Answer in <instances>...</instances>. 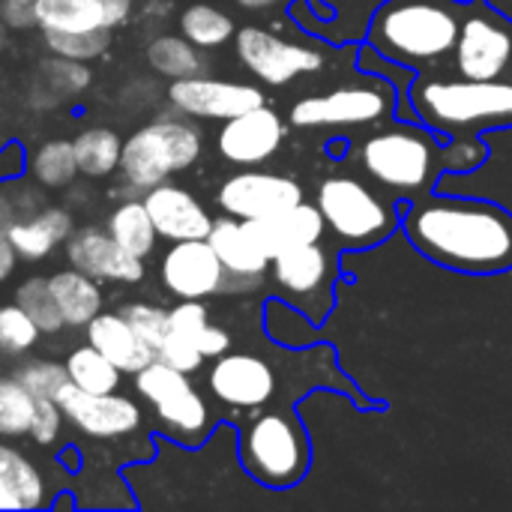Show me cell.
I'll return each mask as SVG.
<instances>
[{"label":"cell","mask_w":512,"mask_h":512,"mask_svg":"<svg viewBox=\"0 0 512 512\" xmlns=\"http://www.w3.org/2000/svg\"><path fill=\"white\" fill-rule=\"evenodd\" d=\"M207 243L213 246L228 279H234V282L249 285V282H258L270 270V258L258 249V243L246 231L243 219H234L228 213L222 219H213Z\"/></svg>","instance_id":"7402d4cb"},{"label":"cell","mask_w":512,"mask_h":512,"mask_svg":"<svg viewBox=\"0 0 512 512\" xmlns=\"http://www.w3.org/2000/svg\"><path fill=\"white\" fill-rule=\"evenodd\" d=\"M159 279L180 300H207L228 288V273L207 237L177 240L159 264Z\"/></svg>","instance_id":"2e32d148"},{"label":"cell","mask_w":512,"mask_h":512,"mask_svg":"<svg viewBox=\"0 0 512 512\" xmlns=\"http://www.w3.org/2000/svg\"><path fill=\"white\" fill-rule=\"evenodd\" d=\"M315 204L327 231L345 249H369L384 243L402 222L366 180L351 174H333L318 186Z\"/></svg>","instance_id":"8992f818"},{"label":"cell","mask_w":512,"mask_h":512,"mask_svg":"<svg viewBox=\"0 0 512 512\" xmlns=\"http://www.w3.org/2000/svg\"><path fill=\"white\" fill-rule=\"evenodd\" d=\"M36 411V396L27 393L15 378L0 381V438H24L30 435Z\"/></svg>","instance_id":"8d00e7d4"},{"label":"cell","mask_w":512,"mask_h":512,"mask_svg":"<svg viewBox=\"0 0 512 512\" xmlns=\"http://www.w3.org/2000/svg\"><path fill=\"white\" fill-rule=\"evenodd\" d=\"M30 177L42 189H66L78 177V162H75V147L72 141L54 138L45 141L33 150L30 156Z\"/></svg>","instance_id":"1f68e13d"},{"label":"cell","mask_w":512,"mask_h":512,"mask_svg":"<svg viewBox=\"0 0 512 512\" xmlns=\"http://www.w3.org/2000/svg\"><path fill=\"white\" fill-rule=\"evenodd\" d=\"M6 42H9V27H6V24L0 21V51L6 48Z\"/></svg>","instance_id":"f5cc1de1"},{"label":"cell","mask_w":512,"mask_h":512,"mask_svg":"<svg viewBox=\"0 0 512 512\" xmlns=\"http://www.w3.org/2000/svg\"><path fill=\"white\" fill-rule=\"evenodd\" d=\"M66 375L75 387L87 390V393H114L120 387L123 372L102 354L96 351L90 342L78 345L69 357H66Z\"/></svg>","instance_id":"4dcf8cb0"},{"label":"cell","mask_w":512,"mask_h":512,"mask_svg":"<svg viewBox=\"0 0 512 512\" xmlns=\"http://www.w3.org/2000/svg\"><path fill=\"white\" fill-rule=\"evenodd\" d=\"M0 510H21L18 498H15L12 492H6L3 486H0Z\"/></svg>","instance_id":"f907efd6"},{"label":"cell","mask_w":512,"mask_h":512,"mask_svg":"<svg viewBox=\"0 0 512 512\" xmlns=\"http://www.w3.org/2000/svg\"><path fill=\"white\" fill-rule=\"evenodd\" d=\"M36 24L39 30H60V33L117 27L105 0H36Z\"/></svg>","instance_id":"484cf974"},{"label":"cell","mask_w":512,"mask_h":512,"mask_svg":"<svg viewBox=\"0 0 512 512\" xmlns=\"http://www.w3.org/2000/svg\"><path fill=\"white\" fill-rule=\"evenodd\" d=\"M354 153L366 177L396 195H426L444 162L435 132L408 123H393L366 135Z\"/></svg>","instance_id":"277c9868"},{"label":"cell","mask_w":512,"mask_h":512,"mask_svg":"<svg viewBox=\"0 0 512 512\" xmlns=\"http://www.w3.org/2000/svg\"><path fill=\"white\" fill-rule=\"evenodd\" d=\"M168 9H171V0H162V3L159 0H147V9L144 12L147 15H168Z\"/></svg>","instance_id":"681fc988"},{"label":"cell","mask_w":512,"mask_h":512,"mask_svg":"<svg viewBox=\"0 0 512 512\" xmlns=\"http://www.w3.org/2000/svg\"><path fill=\"white\" fill-rule=\"evenodd\" d=\"M180 33L198 48H219L237 30H234V18L228 12H222L210 3H192L180 15Z\"/></svg>","instance_id":"836d02e7"},{"label":"cell","mask_w":512,"mask_h":512,"mask_svg":"<svg viewBox=\"0 0 512 512\" xmlns=\"http://www.w3.org/2000/svg\"><path fill=\"white\" fill-rule=\"evenodd\" d=\"M168 102L177 114L201 117V120H231L249 108L264 105V90L255 84L240 81H219V78H177L168 87Z\"/></svg>","instance_id":"9a60e30c"},{"label":"cell","mask_w":512,"mask_h":512,"mask_svg":"<svg viewBox=\"0 0 512 512\" xmlns=\"http://www.w3.org/2000/svg\"><path fill=\"white\" fill-rule=\"evenodd\" d=\"M57 405L63 408V417L84 432L87 438H126L141 426V408L135 399L114 393H87L81 387H75L72 381H66L57 390Z\"/></svg>","instance_id":"4fadbf2b"},{"label":"cell","mask_w":512,"mask_h":512,"mask_svg":"<svg viewBox=\"0 0 512 512\" xmlns=\"http://www.w3.org/2000/svg\"><path fill=\"white\" fill-rule=\"evenodd\" d=\"M243 225L270 261L291 246L318 243L327 231L324 216H321L318 204H312V201H300V204H294L276 216H267V219H243Z\"/></svg>","instance_id":"44dd1931"},{"label":"cell","mask_w":512,"mask_h":512,"mask_svg":"<svg viewBox=\"0 0 512 512\" xmlns=\"http://www.w3.org/2000/svg\"><path fill=\"white\" fill-rule=\"evenodd\" d=\"M108 234L135 258H150L159 240V231L150 219V210L144 204V198H126L123 204L114 207V213L108 216Z\"/></svg>","instance_id":"4316f807"},{"label":"cell","mask_w":512,"mask_h":512,"mask_svg":"<svg viewBox=\"0 0 512 512\" xmlns=\"http://www.w3.org/2000/svg\"><path fill=\"white\" fill-rule=\"evenodd\" d=\"M27 393H33L36 399H54L57 390L69 381L66 366L54 363V360H27L15 369L12 375Z\"/></svg>","instance_id":"f35d334b"},{"label":"cell","mask_w":512,"mask_h":512,"mask_svg":"<svg viewBox=\"0 0 512 512\" xmlns=\"http://www.w3.org/2000/svg\"><path fill=\"white\" fill-rule=\"evenodd\" d=\"M465 9L459 0H387L369 24V45L390 63L432 69L453 57Z\"/></svg>","instance_id":"7a4b0ae2"},{"label":"cell","mask_w":512,"mask_h":512,"mask_svg":"<svg viewBox=\"0 0 512 512\" xmlns=\"http://www.w3.org/2000/svg\"><path fill=\"white\" fill-rule=\"evenodd\" d=\"M402 231L420 255L465 276H498L512 267V213L486 198L417 195Z\"/></svg>","instance_id":"6da1fadb"},{"label":"cell","mask_w":512,"mask_h":512,"mask_svg":"<svg viewBox=\"0 0 512 512\" xmlns=\"http://www.w3.org/2000/svg\"><path fill=\"white\" fill-rule=\"evenodd\" d=\"M156 360H162V363H168V366H174V369H180V372L192 375V372H198V369H201L204 354L198 351V345H195L192 339H186V336H180V333L168 330V336H165V339H162V345L156 348Z\"/></svg>","instance_id":"60d3db41"},{"label":"cell","mask_w":512,"mask_h":512,"mask_svg":"<svg viewBox=\"0 0 512 512\" xmlns=\"http://www.w3.org/2000/svg\"><path fill=\"white\" fill-rule=\"evenodd\" d=\"M90 84V72L87 63L69 60V57H51L39 66V78L33 87V105L36 108H57L63 99L78 96L81 90H87Z\"/></svg>","instance_id":"83f0119b"},{"label":"cell","mask_w":512,"mask_h":512,"mask_svg":"<svg viewBox=\"0 0 512 512\" xmlns=\"http://www.w3.org/2000/svg\"><path fill=\"white\" fill-rule=\"evenodd\" d=\"M216 201L234 219H267L306 201V192L294 177L249 168V171L228 177Z\"/></svg>","instance_id":"5bb4252c"},{"label":"cell","mask_w":512,"mask_h":512,"mask_svg":"<svg viewBox=\"0 0 512 512\" xmlns=\"http://www.w3.org/2000/svg\"><path fill=\"white\" fill-rule=\"evenodd\" d=\"M288 135L285 120L264 102L258 108H249L231 120H222L216 147L222 153V159L234 162V165H261L267 159L276 156V150L282 147Z\"/></svg>","instance_id":"e0dca14e"},{"label":"cell","mask_w":512,"mask_h":512,"mask_svg":"<svg viewBox=\"0 0 512 512\" xmlns=\"http://www.w3.org/2000/svg\"><path fill=\"white\" fill-rule=\"evenodd\" d=\"M510 81H512V66H510Z\"/></svg>","instance_id":"db71d44e"},{"label":"cell","mask_w":512,"mask_h":512,"mask_svg":"<svg viewBox=\"0 0 512 512\" xmlns=\"http://www.w3.org/2000/svg\"><path fill=\"white\" fill-rule=\"evenodd\" d=\"M15 219H18L15 204L9 201L6 192H0V282H6L15 273V264H18V252L12 249V240H9V228H12Z\"/></svg>","instance_id":"ee69618b"},{"label":"cell","mask_w":512,"mask_h":512,"mask_svg":"<svg viewBox=\"0 0 512 512\" xmlns=\"http://www.w3.org/2000/svg\"><path fill=\"white\" fill-rule=\"evenodd\" d=\"M240 462L261 486L291 489L309 471V438L291 414H261L240 438Z\"/></svg>","instance_id":"52a82bcc"},{"label":"cell","mask_w":512,"mask_h":512,"mask_svg":"<svg viewBox=\"0 0 512 512\" xmlns=\"http://www.w3.org/2000/svg\"><path fill=\"white\" fill-rule=\"evenodd\" d=\"M240 63L264 84L285 87L300 75L318 72L324 66V51L276 36L267 27L246 24L234 33Z\"/></svg>","instance_id":"7c38bea8"},{"label":"cell","mask_w":512,"mask_h":512,"mask_svg":"<svg viewBox=\"0 0 512 512\" xmlns=\"http://www.w3.org/2000/svg\"><path fill=\"white\" fill-rule=\"evenodd\" d=\"M39 336H42V330L18 303L0 306V354L21 357L39 342Z\"/></svg>","instance_id":"74e56055"},{"label":"cell","mask_w":512,"mask_h":512,"mask_svg":"<svg viewBox=\"0 0 512 512\" xmlns=\"http://www.w3.org/2000/svg\"><path fill=\"white\" fill-rule=\"evenodd\" d=\"M63 408L57 405V399H36V411H33V426H30V438L42 447L54 444L60 438L63 429Z\"/></svg>","instance_id":"7bdbcfd3"},{"label":"cell","mask_w":512,"mask_h":512,"mask_svg":"<svg viewBox=\"0 0 512 512\" xmlns=\"http://www.w3.org/2000/svg\"><path fill=\"white\" fill-rule=\"evenodd\" d=\"M15 303L36 321V327H39L45 336L60 333V330L66 327V324H63V315H60V309H57V300H54V294H51V285H48V279H42V276L24 279V282L18 285V291H15Z\"/></svg>","instance_id":"e575fe53"},{"label":"cell","mask_w":512,"mask_h":512,"mask_svg":"<svg viewBox=\"0 0 512 512\" xmlns=\"http://www.w3.org/2000/svg\"><path fill=\"white\" fill-rule=\"evenodd\" d=\"M147 63L159 75H165L171 81L201 75V69H204V60L198 54V45H192L186 36H171V33L156 36L147 45Z\"/></svg>","instance_id":"d6a6232c"},{"label":"cell","mask_w":512,"mask_h":512,"mask_svg":"<svg viewBox=\"0 0 512 512\" xmlns=\"http://www.w3.org/2000/svg\"><path fill=\"white\" fill-rule=\"evenodd\" d=\"M453 66L462 78L477 81H495L510 72L512 27L486 0H477L465 9L453 48Z\"/></svg>","instance_id":"9c48e42d"},{"label":"cell","mask_w":512,"mask_h":512,"mask_svg":"<svg viewBox=\"0 0 512 512\" xmlns=\"http://www.w3.org/2000/svg\"><path fill=\"white\" fill-rule=\"evenodd\" d=\"M0 486L12 492L21 504V510H39L45 507V480L39 468L18 450L0 444Z\"/></svg>","instance_id":"f546056e"},{"label":"cell","mask_w":512,"mask_h":512,"mask_svg":"<svg viewBox=\"0 0 512 512\" xmlns=\"http://www.w3.org/2000/svg\"><path fill=\"white\" fill-rule=\"evenodd\" d=\"M417 120L435 135L468 138L512 126V81L477 78H420L411 84Z\"/></svg>","instance_id":"3957f363"},{"label":"cell","mask_w":512,"mask_h":512,"mask_svg":"<svg viewBox=\"0 0 512 512\" xmlns=\"http://www.w3.org/2000/svg\"><path fill=\"white\" fill-rule=\"evenodd\" d=\"M0 21L9 30H30L36 24V0H0Z\"/></svg>","instance_id":"f6af8a7d"},{"label":"cell","mask_w":512,"mask_h":512,"mask_svg":"<svg viewBox=\"0 0 512 512\" xmlns=\"http://www.w3.org/2000/svg\"><path fill=\"white\" fill-rule=\"evenodd\" d=\"M396 105L393 90L381 78H369L363 84H348L330 93L306 96L291 105L288 120L300 129L315 126H366L384 120Z\"/></svg>","instance_id":"30bf717a"},{"label":"cell","mask_w":512,"mask_h":512,"mask_svg":"<svg viewBox=\"0 0 512 512\" xmlns=\"http://www.w3.org/2000/svg\"><path fill=\"white\" fill-rule=\"evenodd\" d=\"M168 324H171L174 333H180V336L198 342V336H201V333L207 330V324H210V315H207L204 300H180V303L168 312Z\"/></svg>","instance_id":"b9f144b4"},{"label":"cell","mask_w":512,"mask_h":512,"mask_svg":"<svg viewBox=\"0 0 512 512\" xmlns=\"http://www.w3.org/2000/svg\"><path fill=\"white\" fill-rule=\"evenodd\" d=\"M48 285H51V294L57 300V309H60L66 327H87L102 312L105 297L93 276L72 267V270L54 273L48 279Z\"/></svg>","instance_id":"d4e9b609"},{"label":"cell","mask_w":512,"mask_h":512,"mask_svg":"<svg viewBox=\"0 0 512 512\" xmlns=\"http://www.w3.org/2000/svg\"><path fill=\"white\" fill-rule=\"evenodd\" d=\"M273 282L282 291V297L306 312L312 321H321L333 303V279H336V261L330 249L318 243L291 246L279 252L270 261Z\"/></svg>","instance_id":"8fae6325"},{"label":"cell","mask_w":512,"mask_h":512,"mask_svg":"<svg viewBox=\"0 0 512 512\" xmlns=\"http://www.w3.org/2000/svg\"><path fill=\"white\" fill-rule=\"evenodd\" d=\"M105 6L111 9L114 21H117V24H123V21L132 15V9H135V0H105Z\"/></svg>","instance_id":"c3c4849f"},{"label":"cell","mask_w":512,"mask_h":512,"mask_svg":"<svg viewBox=\"0 0 512 512\" xmlns=\"http://www.w3.org/2000/svg\"><path fill=\"white\" fill-rule=\"evenodd\" d=\"M75 234V219L66 207H42L30 216H18L9 228L12 249L21 261H42Z\"/></svg>","instance_id":"cb8c5ba5"},{"label":"cell","mask_w":512,"mask_h":512,"mask_svg":"<svg viewBox=\"0 0 512 512\" xmlns=\"http://www.w3.org/2000/svg\"><path fill=\"white\" fill-rule=\"evenodd\" d=\"M66 258L69 267L93 276L96 282H141L144 279V261L126 252L108 228H81L66 240Z\"/></svg>","instance_id":"ac0fdd59"},{"label":"cell","mask_w":512,"mask_h":512,"mask_svg":"<svg viewBox=\"0 0 512 512\" xmlns=\"http://www.w3.org/2000/svg\"><path fill=\"white\" fill-rule=\"evenodd\" d=\"M75 162H78V174L99 180L108 177L120 168V153H123V141L114 129L105 126H90L84 129L75 141Z\"/></svg>","instance_id":"f1b7e54d"},{"label":"cell","mask_w":512,"mask_h":512,"mask_svg":"<svg viewBox=\"0 0 512 512\" xmlns=\"http://www.w3.org/2000/svg\"><path fill=\"white\" fill-rule=\"evenodd\" d=\"M204 150L201 129L183 117H159L123 141L120 174L129 198L165 183L171 174L186 171Z\"/></svg>","instance_id":"5b68a950"},{"label":"cell","mask_w":512,"mask_h":512,"mask_svg":"<svg viewBox=\"0 0 512 512\" xmlns=\"http://www.w3.org/2000/svg\"><path fill=\"white\" fill-rule=\"evenodd\" d=\"M24 168H30L27 156H24V147L21 144H6L0 150V180H15L24 174Z\"/></svg>","instance_id":"7dc6e473"},{"label":"cell","mask_w":512,"mask_h":512,"mask_svg":"<svg viewBox=\"0 0 512 512\" xmlns=\"http://www.w3.org/2000/svg\"><path fill=\"white\" fill-rule=\"evenodd\" d=\"M144 204L150 210V219L159 231V237L177 243V240H204L213 228V216L207 207L183 186L159 183L144 192Z\"/></svg>","instance_id":"ffe728a7"},{"label":"cell","mask_w":512,"mask_h":512,"mask_svg":"<svg viewBox=\"0 0 512 512\" xmlns=\"http://www.w3.org/2000/svg\"><path fill=\"white\" fill-rule=\"evenodd\" d=\"M45 48L57 57H69L78 63H90L96 57H102L111 45V30L99 27V30H75V33H60V30H42Z\"/></svg>","instance_id":"d590c367"},{"label":"cell","mask_w":512,"mask_h":512,"mask_svg":"<svg viewBox=\"0 0 512 512\" xmlns=\"http://www.w3.org/2000/svg\"><path fill=\"white\" fill-rule=\"evenodd\" d=\"M123 318L132 324V330L153 348V354H156V348L162 345V339L168 336V330H171V324H168V312L162 309V306H153V303H129L126 309H123Z\"/></svg>","instance_id":"ab89813d"},{"label":"cell","mask_w":512,"mask_h":512,"mask_svg":"<svg viewBox=\"0 0 512 512\" xmlns=\"http://www.w3.org/2000/svg\"><path fill=\"white\" fill-rule=\"evenodd\" d=\"M210 393L231 408H261L276 393V375L255 354H222L210 369Z\"/></svg>","instance_id":"d6986e66"},{"label":"cell","mask_w":512,"mask_h":512,"mask_svg":"<svg viewBox=\"0 0 512 512\" xmlns=\"http://www.w3.org/2000/svg\"><path fill=\"white\" fill-rule=\"evenodd\" d=\"M240 6H246V9H267V6H273V3H279V0H237Z\"/></svg>","instance_id":"816d5d0a"},{"label":"cell","mask_w":512,"mask_h":512,"mask_svg":"<svg viewBox=\"0 0 512 512\" xmlns=\"http://www.w3.org/2000/svg\"><path fill=\"white\" fill-rule=\"evenodd\" d=\"M135 390L153 405L159 423L180 444H201L210 432V408L186 372L153 360L135 375Z\"/></svg>","instance_id":"ba28073f"},{"label":"cell","mask_w":512,"mask_h":512,"mask_svg":"<svg viewBox=\"0 0 512 512\" xmlns=\"http://www.w3.org/2000/svg\"><path fill=\"white\" fill-rule=\"evenodd\" d=\"M198 351L204 354V360H216V357H222V354H228V348H231V336L222 330V327H216V324H207V330L198 336Z\"/></svg>","instance_id":"bcb514c9"},{"label":"cell","mask_w":512,"mask_h":512,"mask_svg":"<svg viewBox=\"0 0 512 512\" xmlns=\"http://www.w3.org/2000/svg\"><path fill=\"white\" fill-rule=\"evenodd\" d=\"M87 342L102 351L123 375H138L147 363L156 360L153 348L132 330L123 312H99L87 327Z\"/></svg>","instance_id":"603a6c76"}]
</instances>
